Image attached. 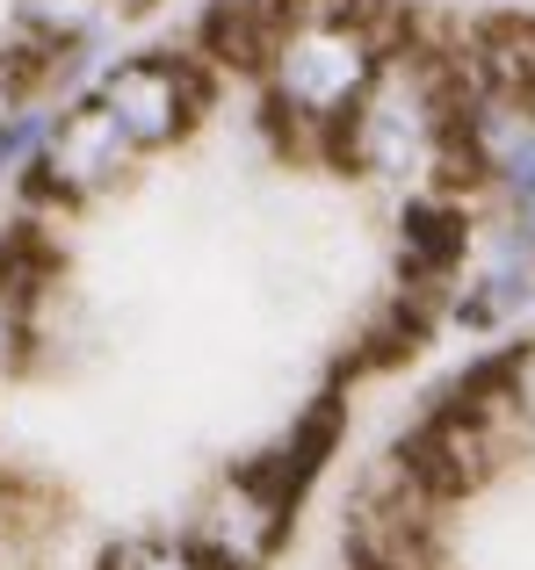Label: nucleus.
Listing matches in <instances>:
<instances>
[{"instance_id": "f257e3e1", "label": "nucleus", "mask_w": 535, "mask_h": 570, "mask_svg": "<svg viewBox=\"0 0 535 570\" xmlns=\"http://www.w3.org/2000/svg\"><path fill=\"white\" fill-rule=\"evenodd\" d=\"M383 58H391V43L362 8H290V22L261 51L268 116L282 130H296L304 145L333 153V138L348 130L354 101L369 95Z\"/></svg>"}, {"instance_id": "f03ea898", "label": "nucleus", "mask_w": 535, "mask_h": 570, "mask_svg": "<svg viewBox=\"0 0 535 570\" xmlns=\"http://www.w3.org/2000/svg\"><path fill=\"white\" fill-rule=\"evenodd\" d=\"M333 153L383 188H427L456 159V72L435 51H391Z\"/></svg>"}, {"instance_id": "7ed1b4c3", "label": "nucleus", "mask_w": 535, "mask_h": 570, "mask_svg": "<svg viewBox=\"0 0 535 570\" xmlns=\"http://www.w3.org/2000/svg\"><path fill=\"white\" fill-rule=\"evenodd\" d=\"M290 520H296V484H282L268 462H246L196 499V520L182 542L196 549L203 570H268L290 542Z\"/></svg>"}, {"instance_id": "20e7f679", "label": "nucleus", "mask_w": 535, "mask_h": 570, "mask_svg": "<svg viewBox=\"0 0 535 570\" xmlns=\"http://www.w3.org/2000/svg\"><path fill=\"white\" fill-rule=\"evenodd\" d=\"M95 101L116 116L130 153H167L188 130L203 124V101H211V80L196 72V58L182 51H130L109 58L95 80Z\"/></svg>"}, {"instance_id": "39448f33", "label": "nucleus", "mask_w": 535, "mask_h": 570, "mask_svg": "<svg viewBox=\"0 0 535 570\" xmlns=\"http://www.w3.org/2000/svg\"><path fill=\"white\" fill-rule=\"evenodd\" d=\"M130 159H138V153L124 145L116 116L101 109L95 95H87V101H72V109L51 124V138H43L37 188H43V195H58V203H87V195H101V188L124 181Z\"/></svg>"}, {"instance_id": "423d86ee", "label": "nucleus", "mask_w": 535, "mask_h": 570, "mask_svg": "<svg viewBox=\"0 0 535 570\" xmlns=\"http://www.w3.org/2000/svg\"><path fill=\"white\" fill-rule=\"evenodd\" d=\"M522 311H535V246L507 238L499 224H485L470 267L456 275L449 318L464 325V333H507Z\"/></svg>"}, {"instance_id": "0eeeda50", "label": "nucleus", "mask_w": 535, "mask_h": 570, "mask_svg": "<svg viewBox=\"0 0 535 570\" xmlns=\"http://www.w3.org/2000/svg\"><path fill=\"white\" fill-rule=\"evenodd\" d=\"M101 14H109V0H14V29H22V43H37V51H14L22 72H37L43 58L72 51V43H95Z\"/></svg>"}, {"instance_id": "6e6552de", "label": "nucleus", "mask_w": 535, "mask_h": 570, "mask_svg": "<svg viewBox=\"0 0 535 570\" xmlns=\"http://www.w3.org/2000/svg\"><path fill=\"white\" fill-rule=\"evenodd\" d=\"M485 383H493V397L507 404V419L522 426V441H535V340H528V347H514Z\"/></svg>"}, {"instance_id": "1a4fd4ad", "label": "nucleus", "mask_w": 535, "mask_h": 570, "mask_svg": "<svg viewBox=\"0 0 535 570\" xmlns=\"http://www.w3.org/2000/svg\"><path fill=\"white\" fill-rule=\"evenodd\" d=\"M101 570H203V563L182 534H130V542H116L101 557Z\"/></svg>"}, {"instance_id": "9d476101", "label": "nucleus", "mask_w": 535, "mask_h": 570, "mask_svg": "<svg viewBox=\"0 0 535 570\" xmlns=\"http://www.w3.org/2000/svg\"><path fill=\"white\" fill-rule=\"evenodd\" d=\"M22 340H29V282L0 275V368L22 354Z\"/></svg>"}, {"instance_id": "9b49d317", "label": "nucleus", "mask_w": 535, "mask_h": 570, "mask_svg": "<svg viewBox=\"0 0 535 570\" xmlns=\"http://www.w3.org/2000/svg\"><path fill=\"white\" fill-rule=\"evenodd\" d=\"M22 95H29V72H22V58H14V51H0V130H8V116L22 109Z\"/></svg>"}, {"instance_id": "f8f14e48", "label": "nucleus", "mask_w": 535, "mask_h": 570, "mask_svg": "<svg viewBox=\"0 0 535 570\" xmlns=\"http://www.w3.org/2000/svg\"><path fill=\"white\" fill-rule=\"evenodd\" d=\"M528 101H535V95H528Z\"/></svg>"}]
</instances>
